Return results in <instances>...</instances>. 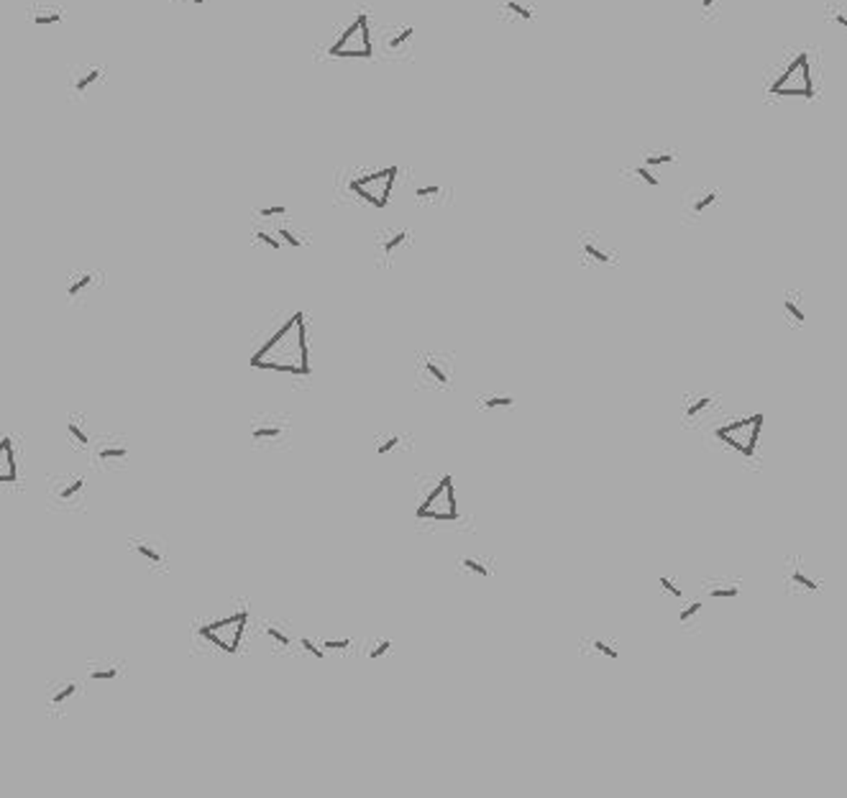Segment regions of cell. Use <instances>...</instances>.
I'll return each mask as SVG.
<instances>
[{
  "label": "cell",
  "instance_id": "1",
  "mask_svg": "<svg viewBox=\"0 0 847 798\" xmlns=\"http://www.w3.org/2000/svg\"><path fill=\"white\" fill-rule=\"evenodd\" d=\"M248 366L302 382L312 376L307 318L302 310H279L254 335Z\"/></svg>",
  "mask_w": 847,
  "mask_h": 798
},
{
  "label": "cell",
  "instance_id": "2",
  "mask_svg": "<svg viewBox=\"0 0 847 798\" xmlns=\"http://www.w3.org/2000/svg\"><path fill=\"white\" fill-rule=\"evenodd\" d=\"M251 604L231 599L223 607L198 617L190 627V648L203 657H236L251 635Z\"/></svg>",
  "mask_w": 847,
  "mask_h": 798
},
{
  "label": "cell",
  "instance_id": "3",
  "mask_svg": "<svg viewBox=\"0 0 847 798\" xmlns=\"http://www.w3.org/2000/svg\"><path fill=\"white\" fill-rule=\"evenodd\" d=\"M415 527L431 532H461L464 515L451 473H420L415 476Z\"/></svg>",
  "mask_w": 847,
  "mask_h": 798
},
{
  "label": "cell",
  "instance_id": "4",
  "mask_svg": "<svg viewBox=\"0 0 847 798\" xmlns=\"http://www.w3.org/2000/svg\"><path fill=\"white\" fill-rule=\"evenodd\" d=\"M765 417L763 412H750V415L737 417H717L704 427V435L712 448L727 456L730 461L740 463L742 468H760V435Z\"/></svg>",
  "mask_w": 847,
  "mask_h": 798
},
{
  "label": "cell",
  "instance_id": "5",
  "mask_svg": "<svg viewBox=\"0 0 847 798\" xmlns=\"http://www.w3.org/2000/svg\"><path fill=\"white\" fill-rule=\"evenodd\" d=\"M770 77L763 85V95L768 100H812L817 98V75L819 62L814 49L809 46H796V49H786L781 54L773 70L768 72Z\"/></svg>",
  "mask_w": 847,
  "mask_h": 798
},
{
  "label": "cell",
  "instance_id": "6",
  "mask_svg": "<svg viewBox=\"0 0 847 798\" xmlns=\"http://www.w3.org/2000/svg\"><path fill=\"white\" fill-rule=\"evenodd\" d=\"M456 351L448 348H423L412 361V379L420 392H451L459 366Z\"/></svg>",
  "mask_w": 847,
  "mask_h": 798
},
{
  "label": "cell",
  "instance_id": "7",
  "mask_svg": "<svg viewBox=\"0 0 847 798\" xmlns=\"http://www.w3.org/2000/svg\"><path fill=\"white\" fill-rule=\"evenodd\" d=\"M292 440H295V417L290 412H259L248 423V445L254 451H290Z\"/></svg>",
  "mask_w": 847,
  "mask_h": 798
},
{
  "label": "cell",
  "instance_id": "8",
  "mask_svg": "<svg viewBox=\"0 0 847 798\" xmlns=\"http://www.w3.org/2000/svg\"><path fill=\"white\" fill-rule=\"evenodd\" d=\"M90 481L82 473H51L46 479V509L59 515L87 512Z\"/></svg>",
  "mask_w": 847,
  "mask_h": 798
},
{
  "label": "cell",
  "instance_id": "9",
  "mask_svg": "<svg viewBox=\"0 0 847 798\" xmlns=\"http://www.w3.org/2000/svg\"><path fill=\"white\" fill-rule=\"evenodd\" d=\"M400 177V167H381V169H367L359 172L348 179V192L356 195V200H361L364 205L369 207H381L389 205L392 200V190H395V182Z\"/></svg>",
  "mask_w": 847,
  "mask_h": 798
},
{
  "label": "cell",
  "instance_id": "10",
  "mask_svg": "<svg viewBox=\"0 0 847 798\" xmlns=\"http://www.w3.org/2000/svg\"><path fill=\"white\" fill-rule=\"evenodd\" d=\"M369 13L367 11H356L351 15V21L343 26V31L338 34V39L328 46V54L331 57L340 59H371L374 57V36H371V26H369Z\"/></svg>",
  "mask_w": 847,
  "mask_h": 798
},
{
  "label": "cell",
  "instance_id": "11",
  "mask_svg": "<svg viewBox=\"0 0 847 798\" xmlns=\"http://www.w3.org/2000/svg\"><path fill=\"white\" fill-rule=\"evenodd\" d=\"M722 415V394L712 389H689L678 404L681 430H704Z\"/></svg>",
  "mask_w": 847,
  "mask_h": 798
},
{
  "label": "cell",
  "instance_id": "12",
  "mask_svg": "<svg viewBox=\"0 0 847 798\" xmlns=\"http://www.w3.org/2000/svg\"><path fill=\"white\" fill-rule=\"evenodd\" d=\"M87 456H90V466L98 473L126 471L131 461V440L123 432H103L92 438Z\"/></svg>",
  "mask_w": 847,
  "mask_h": 798
},
{
  "label": "cell",
  "instance_id": "13",
  "mask_svg": "<svg viewBox=\"0 0 847 798\" xmlns=\"http://www.w3.org/2000/svg\"><path fill=\"white\" fill-rule=\"evenodd\" d=\"M781 588L786 596H804L824 588V576L814 571L801 551H794L781 560Z\"/></svg>",
  "mask_w": 847,
  "mask_h": 798
},
{
  "label": "cell",
  "instance_id": "14",
  "mask_svg": "<svg viewBox=\"0 0 847 798\" xmlns=\"http://www.w3.org/2000/svg\"><path fill=\"white\" fill-rule=\"evenodd\" d=\"M26 453L21 438L11 430H0V491H21L26 479Z\"/></svg>",
  "mask_w": 847,
  "mask_h": 798
},
{
  "label": "cell",
  "instance_id": "15",
  "mask_svg": "<svg viewBox=\"0 0 847 798\" xmlns=\"http://www.w3.org/2000/svg\"><path fill=\"white\" fill-rule=\"evenodd\" d=\"M85 691V681L79 678H54L44 686L42 704L44 714L49 719H62L70 714V709L77 704V699Z\"/></svg>",
  "mask_w": 847,
  "mask_h": 798
},
{
  "label": "cell",
  "instance_id": "16",
  "mask_svg": "<svg viewBox=\"0 0 847 798\" xmlns=\"http://www.w3.org/2000/svg\"><path fill=\"white\" fill-rule=\"evenodd\" d=\"M128 551L134 553L136 560L146 568L148 573H156V576H164L170 573V548L164 545L162 537L154 535H134L128 537Z\"/></svg>",
  "mask_w": 847,
  "mask_h": 798
},
{
  "label": "cell",
  "instance_id": "17",
  "mask_svg": "<svg viewBox=\"0 0 847 798\" xmlns=\"http://www.w3.org/2000/svg\"><path fill=\"white\" fill-rule=\"evenodd\" d=\"M581 266H612L620 262V248L599 231H581L576 238Z\"/></svg>",
  "mask_w": 847,
  "mask_h": 798
},
{
  "label": "cell",
  "instance_id": "18",
  "mask_svg": "<svg viewBox=\"0 0 847 798\" xmlns=\"http://www.w3.org/2000/svg\"><path fill=\"white\" fill-rule=\"evenodd\" d=\"M412 243V231L409 228H381L374 236V264L376 269H392L397 259L407 251Z\"/></svg>",
  "mask_w": 847,
  "mask_h": 798
},
{
  "label": "cell",
  "instance_id": "19",
  "mask_svg": "<svg viewBox=\"0 0 847 798\" xmlns=\"http://www.w3.org/2000/svg\"><path fill=\"white\" fill-rule=\"evenodd\" d=\"M720 200V187H696V190L686 192L684 200H681V223L684 226H699Z\"/></svg>",
  "mask_w": 847,
  "mask_h": 798
},
{
  "label": "cell",
  "instance_id": "20",
  "mask_svg": "<svg viewBox=\"0 0 847 798\" xmlns=\"http://www.w3.org/2000/svg\"><path fill=\"white\" fill-rule=\"evenodd\" d=\"M381 54L389 59H409L412 46H415V26L412 23H392L384 26L376 39Z\"/></svg>",
  "mask_w": 847,
  "mask_h": 798
},
{
  "label": "cell",
  "instance_id": "21",
  "mask_svg": "<svg viewBox=\"0 0 847 798\" xmlns=\"http://www.w3.org/2000/svg\"><path fill=\"white\" fill-rule=\"evenodd\" d=\"M371 451L384 461H400L415 453V435L409 430H379L371 438Z\"/></svg>",
  "mask_w": 847,
  "mask_h": 798
},
{
  "label": "cell",
  "instance_id": "22",
  "mask_svg": "<svg viewBox=\"0 0 847 798\" xmlns=\"http://www.w3.org/2000/svg\"><path fill=\"white\" fill-rule=\"evenodd\" d=\"M262 635L267 637L269 648L274 655H300V632H295L290 622L279 619H264L259 624Z\"/></svg>",
  "mask_w": 847,
  "mask_h": 798
},
{
  "label": "cell",
  "instance_id": "23",
  "mask_svg": "<svg viewBox=\"0 0 847 798\" xmlns=\"http://www.w3.org/2000/svg\"><path fill=\"white\" fill-rule=\"evenodd\" d=\"M453 565H456L459 576L471 581H492L497 576V568H499L497 558L489 555V553H464L453 560Z\"/></svg>",
  "mask_w": 847,
  "mask_h": 798
},
{
  "label": "cell",
  "instance_id": "24",
  "mask_svg": "<svg viewBox=\"0 0 847 798\" xmlns=\"http://www.w3.org/2000/svg\"><path fill=\"white\" fill-rule=\"evenodd\" d=\"M745 588V579L734 573H714L704 576L699 584V593L704 599H737Z\"/></svg>",
  "mask_w": 847,
  "mask_h": 798
},
{
  "label": "cell",
  "instance_id": "25",
  "mask_svg": "<svg viewBox=\"0 0 847 798\" xmlns=\"http://www.w3.org/2000/svg\"><path fill=\"white\" fill-rule=\"evenodd\" d=\"M622 645L617 637L612 635H599V632H592V635H584L579 640V655L581 657H597V660H604V663H617L622 657Z\"/></svg>",
  "mask_w": 847,
  "mask_h": 798
},
{
  "label": "cell",
  "instance_id": "26",
  "mask_svg": "<svg viewBox=\"0 0 847 798\" xmlns=\"http://www.w3.org/2000/svg\"><path fill=\"white\" fill-rule=\"evenodd\" d=\"M123 657H92L85 665V683H113L126 676Z\"/></svg>",
  "mask_w": 847,
  "mask_h": 798
},
{
  "label": "cell",
  "instance_id": "27",
  "mask_svg": "<svg viewBox=\"0 0 847 798\" xmlns=\"http://www.w3.org/2000/svg\"><path fill=\"white\" fill-rule=\"evenodd\" d=\"M495 13L499 21L504 23H533L537 18V8L530 6V3H523V0H499L495 8Z\"/></svg>",
  "mask_w": 847,
  "mask_h": 798
},
{
  "label": "cell",
  "instance_id": "28",
  "mask_svg": "<svg viewBox=\"0 0 847 798\" xmlns=\"http://www.w3.org/2000/svg\"><path fill=\"white\" fill-rule=\"evenodd\" d=\"M100 284H103V279H100L98 271H77V274H72L67 279V290H64L67 302H85V300H90L92 290L100 287Z\"/></svg>",
  "mask_w": 847,
  "mask_h": 798
},
{
  "label": "cell",
  "instance_id": "29",
  "mask_svg": "<svg viewBox=\"0 0 847 798\" xmlns=\"http://www.w3.org/2000/svg\"><path fill=\"white\" fill-rule=\"evenodd\" d=\"M412 198H415V205L438 207V205H448V202H451L453 190L448 187V184L425 182V184H415V190H412Z\"/></svg>",
  "mask_w": 847,
  "mask_h": 798
},
{
  "label": "cell",
  "instance_id": "30",
  "mask_svg": "<svg viewBox=\"0 0 847 798\" xmlns=\"http://www.w3.org/2000/svg\"><path fill=\"white\" fill-rule=\"evenodd\" d=\"M92 435L90 432V425H87V417L82 412H75V415L67 417V440L75 451L79 453H87L90 451V443H92Z\"/></svg>",
  "mask_w": 847,
  "mask_h": 798
},
{
  "label": "cell",
  "instance_id": "31",
  "mask_svg": "<svg viewBox=\"0 0 847 798\" xmlns=\"http://www.w3.org/2000/svg\"><path fill=\"white\" fill-rule=\"evenodd\" d=\"M784 318L794 330H801V328L806 326V304H804V292L801 290L784 292Z\"/></svg>",
  "mask_w": 847,
  "mask_h": 798
},
{
  "label": "cell",
  "instance_id": "32",
  "mask_svg": "<svg viewBox=\"0 0 847 798\" xmlns=\"http://www.w3.org/2000/svg\"><path fill=\"white\" fill-rule=\"evenodd\" d=\"M701 614H704V599H684V607L678 612L681 632H696L701 627Z\"/></svg>",
  "mask_w": 847,
  "mask_h": 798
},
{
  "label": "cell",
  "instance_id": "33",
  "mask_svg": "<svg viewBox=\"0 0 847 798\" xmlns=\"http://www.w3.org/2000/svg\"><path fill=\"white\" fill-rule=\"evenodd\" d=\"M517 397L509 394V392H487V394L476 397V410H507V407H515Z\"/></svg>",
  "mask_w": 847,
  "mask_h": 798
},
{
  "label": "cell",
  "instance_id": "34",
  "mask_svg": "<svg viewBox=\"0 0 847 798\" xmlns=\"http://www.w3.org/2000/svg\"><path fill=\"white\" fill-rule=\"evenodd\" d=\"M622 179L628 182H635L640 187H648V190H658L661 187V179L653 174V172L645 167V164H632V167H625L622 169Z\"/></svg>",
  "mask_w": 847,
  "mask_h": 798
},
{
  "label": "cell",
  "instance_id": "35",
  "mask_svg": "<svg viewBox=\"0 0 847 798\" xmlns=\"http://www.w3.org/2000/svg\"><path fill=\"white\" fill-rule=\"evenodd\" d=\"M678 162V151L676 148H653V151H645L643 164L645 167H668V164Z\"/></svg>",
  "mask_w": 847,
  "mask_h": 798
},
{
  "label": "cell",
  "instance_id": "36",
  "mask_svg": "<svg viewBox=\"0 0 847 798\" xmlns=\"http://www.w3.org/2000/svg\"><path fill=\"white\" fill-rule=\"evenodd\" d=\"M100 77H103V70L100 67H90V70H85L82 75H77V77L72 79V92L75 95H85Z\"/></svg>",
  "mask_w": 847,
  "mask_h": 798
},
{
  "label": "cell",
  "instance_id": "37",
  "mask_svg": "<svg viewBox=\"0 0 847 798\" xmlns=\"http://www.w3.org/2000/svg\"><path fill=\"white\" fill-rule=\"evenodd\" d=\"M824 21L834 26L837 31L847 29V8L842 3H827L824 6Z\"/></svg>",
  "mask_w": 847,
  "mask_h": 798
},
{
  "label": "cell",
  "instance_id": "38",
  "mask_svg": "<svg viewBox=\"0 0 847 798\" xmlns=\"http://www.w3.org/2000/svg\"><path fill=\"white\" fill-rule=\"evenodd\" d=\"M658 588H661V593H666V596H671L673 601H684V599H686V591H684V586L678 584L676 576L661 573V579H658Z\"/></svg>",
  "mask_w": 847,
  "mask_h": 798
},
{
  "label": "cell",
  "instance_id": "39",
  "mask_svg": "<svg viewBox=\"0 0 847 798\" xmlns=\"http://www.w3.org/2000/svg\"><path fill=\"white\" fill-rule=\"evenodd\" d=\"M395 650V640H389V637H374V640H369L367 643V657L376 660V657H384L389 652Z\"/></svg>",
  "mask_w": 847,
  "mask_h": 798
},
{
  "label": "cell",
  "instance_id": "40",
  "mask_svg": "<svg viewBox=\"0 0 847 798\" xmlns=\"http://www.w3.org/2000/svg\"><path fill=\"white\" fill-rule=\"evenodd\" d=\"M64 13L57 8H39L31 13V23L34 26H54V23H62Z\"/></svg>",
  "mask_w": 847,
  "mask_h": 798
},
{
  "label": "cell",
  "instance_id": "41",
  "mask_svg": "<svg viewBox=\"0 0 847 798\" xmlns=\"http://www.w3.org/2000/svg\"><path fill=\"white\" fill-rule=\"evenodd\" d=\"M274 233L279 236V240H282V243H287V246H292V248L307 246V236L300 233V231H292L290 226H279Z\"/></svg>",
  "mask_w": 847,
  "mask_h": 798
},
{
  "label": "cell",
  "instance_id": "42",
  "mask_svg": "<svg viewBox=\"0 0 847 798\" xmlns=\"http://www.w3.org/2000/svg\"><path fill=\"white\" fill-rule=\"evenodd\" d=\"M320 648L325 650V655L351 652L353 648H356V640H353V637H343V640H320Z\"/></svg>",
  "mask_w": 847,
  "mask_h": 798
},
{
  "label": "cell",
  "instance_id": "43",
  "mask_svg": "<svg viewBox=\"0 0 847 798\" xmlns=\"http://www.w3.org/2000/svg\"><path fill=\"white\" fill-rule=\"evenodd\" d=\"M725 0H699V18L701 21H717L722 15Z\"/></svg>",
  "mask_w": 847,
  "mask_h": 798
},
{
  "label": "cell",
  "instance_id": "44",
  "mask_svg": "<svg viewBox=\"0 0 847 798\" xmlns=\"http://www.w3.org/2000/svg\"><path fill=\"white\" fill-rule=\"evenodd\" d=\"M300 652H305V655L315 657V660H325V657H328V655H325L323 648H320V643L310 640L307 635H300Z\"/></svg>",
  "mask_w": 847,
  "mask_h": 798
},
{
  "label": "cell",
  "instance_id": "45",
  "mask_svg": "<svg viewBox=\"0 0 847 798\" xmlns=\"http://www.w3.org/2000/svg\"><path fill=\"white\" fill-rule=\"evenodd\" d=\"M251 238H254L256 243H262V246L272 248V251H279V248H282V240H279V236L272 233V231H254V233H251Z\"/></svg>",
  "mask_w": 847,
  "mask_h": 798
},
{
  "label": "cell",
  "instance_id": "46",
  "mask_svg": "<svg viewBox=\"0 0 847 798\" xmlns=\"http://www.w3.org/2000/svg\"><path fill=\"white\" fill-rule=\"evenodd\" d=\"M287 205H267V207H259V210H256V218H262V220H272V218H284V215H287Z\"/></svg>",
  "mask_w": 847,
  "mask_h": 798
},
{
  "label": "cell",
  "instance_id": "47",
  "mask_svg": "<svg viewBox=\"0 0 847 798\" xmlns=\"http://www.w3.org/2000/svg\"><path fill=\"white\" fill-rule=\"evenodd\" d=\"M192 3H195V6H205V0H192Z\"/></svg>",
  "mask_w": 847,
  "mask_h": 798
}]
</instances>
